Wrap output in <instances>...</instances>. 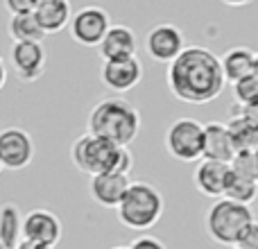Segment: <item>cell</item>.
I'll return each mask as SVG.
<instances>
[{
  "label": "cell",
  "instance_id": "35",
  "mask_svg": "<svg viewBox=\"0 0 258 249\" xmlns=\"http://www.w3.org/2000/svg\"><path fill=\"white\" fill-rule=\"evenodd\" d=\"M0 172H3V163H0Z\"/></svg>",
  "mask_w": 258,
  "mask_h": 249
},
{
  "label": "cell",
  "instance_id": "25",
  "mask_svg": "<svg viewBox=\"0 0 258 249\" xmlns=\"http://www.w3.org/2000/svg\"><path fill=\"white\" fill-rule=\"evenodd\" d=\"M238 249H258V222H249V227L242 231V236L236 242Z\"/></svg>",
  "mask_w": 258,
  "mask_h": 249
},
{
  "label": "cell",
  "instance_id": "6",
  "mask_svg": "<svg viewBox=\"0 0 258 249\" xmlns=\"http://www.w3.org/2000/svg\"><path fill=\"white\" fill-rule=\"evenodd\" d=\"M202 141H204V125L195 118H177L165 129L163 138L168 154L181 163L202 159Z\"/></svg>",
  "mask_w": 258,
  "mask_h": 249
},
{
  "label": "cell",
  "instance_id": "28",
  "mask_svg": "<svg viewBox=\"0 0 258 249\" xmlns=\"http://www.w3.org/2000/svg\"><path fill=\"white\" fill-rule=\"evenodd\" d=\"M251 127L258 132V102H251V104H245V107H233Z\"/></svg>",
  "mask_w": 258,
  "mask_h": 249
},
{
  "label": "cell",
  "instance_id": "5",
  "mask_svg": "<svg viewBox=\"0 0 258 249\" xmlns=\"http://www.w3.org/2000/svg\"><path fill=\"white\" fill-rule=\"evenodd\" d=\"M249 222H254L249 206L224 200V197L213 202V206L209 209L204 220L206 233L211 236V240L224 247H236L238 238L249 227Z\"/></svg>",
  "mask_w": 258,
  "mask_h": 249
},
{
  "label": "cell",
  "instance_id": "32",
  "mask_svg": "<svg viewBox=\"0 0 258 249\" xmlns=\"http://www.w3.org/2000/svg\"><path fill=\"white\" fill-rule=\"evenodd\" d=\"M251 75L258 80V52H254V71H251Z\"/></svg>",
  "mask_w": 258,
  "mask_h": 249
},
{
  "label": "cell",
  "instance_id": "20",
  "mask_svg": "<svg viewBox=\"0 0 258 249\" xmlns=\"http://www.w3.org/2000/svg\"><path fill=\"white\" fill-rule=\"evenodd\" d=\"M227 134L233 143V150L236 152H254L258 147V132L251 127L240 113L233 109L231 118L227 120Z\"/></svg>",
  "mask_w": 258,
  "mask_h": 249
},
{
  "label": "cell",
  "instance_id": "14",
  "mask_svg": "<svg viewBox=\"0 0 258 249\" xmlns=\"http://www.w3.org/2000/svg\"><path fill=\"white\" fill-rule=\"evenodd\" d=\"M98 50H100L102 61L136 57V52H138L136 32L127 25H109L107 34H104L102 41L98 43Z\"/></svg>",
  "mask_w": 258,
  "mask_h": 249
},
{
  "label": "cell",
  "instance_id": "26",
  "mask_svg": "<svg viewBox=\"0 0 258 249\" xmlns=\"http://www.w3.org/2000/svg\"><path fill=\"white\" fill-rule=\"evenodd\" d=\"M39 5V0H5V7L14 14H32Z\"/></svg>",
  "mask_w": 258,
  "mask_h": 249
},
{
  "label": "cell",
  "instance_id": "16",
  "mask_svg": "<svg viewBox=\"0 0 258 249\" xmlns=\"http://www.w3.org/2000/svg\"><path fill=\"white\" fill-rule=\"evenodd\" d=\"M236 150L227 134V127L222 122H209L204 125V141H202V159L206 161H220L227 163L233 159Z\"/></svg>",
  "mask_w": 258,
  "mask_h": 249
},
{
  "label": "cell",
  "instance_id": "12",
  "mask_svg": "<svg viewBox=\"0 0 258 249\" xmlns=\"http://www.w3.org/2000/svg\"><path fill=\"white\" fill-rule=\"evenodd\" d=\"M12 66L18 80L23 82H34L45 73V48L43 43H14L12 48Z\"/></svg>",
  "mask_w": 258,
  "mask_h": 249
},
{
  "label": "cell",
  "instance_id": "7",
  "mask_svg": "<svg viewBox=\"0 0 258 249\" xmlns=\"http://www.w3.org/2000/svg\"><path fill=\"white\" fill-rule=\"evenodd\" d=\"M68 25H71V36L77 43L86 45V48H93L107 34L111 21H109V14L102 7L89 5V7H82L77 14H73Z\"/></svg>",
  "mask_w": 258,
  "mask_h": 249
},
{
  "label": "cell",
  "instance_id": "15",
  "mask_svg": "<svg viewBox=\"0 0 258 249\" xmlns=\"http://www.w3.org/2000/svg\"><path fill=\"white\" fill-rule=\"evenodd\" d=\"M229 165L220 161H206L202 159L195 170V188L204 197L220 200L224 195V188L229 183Z\"/></svg>",
  "mask_w": 258,
  "mask_h": 249
},
{
  "label": "cell",
  "instance_id": "11",
  "mask_svg": "<svg viewBox=\"0 0 258 249\" xmlns=\"http://www.w3.org/2000/svg\"><path fill=\"white\" fill-rule=\"evenodd\" d=\"M100 77L102 84L113 93H127V91L136 89L143 80V64L138 57L127 59H111L104 61L100 68Z\"/></svg>",
  "mask_w": 258,
  "mask_h": 249
},
{
  "label": "cell",
  "instance_id": "4",
  "mask_svg": "<svg viewBox=\"0 0 258 249\" xmlns=\"http://www.w3.org/2000/svg\"><path fill=\"white\" fill-rule=\"evenodd\" d=\"M165 209L163 195L147 181H132L116 206L118 222L132 231H147L161 220Z\"/></svg>",
  "mask_w": 258,
  "mask_h": 249
},
{
  "label": "cell",
  "instance_id": "34",
  "mask_svg": "<svg viewBox=\"0 0 258 249\" xmlns=\"http://www.w3.org/2000/svg\"><path fill=\"white\" fill-rule=\"evenodd\" d=\"M113 249H129V247H113Z\"/></svg>",
  "mask_w": 258,
  "mask_h": 249
},
{
  "label": "cell",
  "instance_id": "18",
  "mask_svg": "<svg viewBox=\"0 0 258 249\" xmlns=\"http://www.w3.org/2000/svg\"><path fill=\"white\" fill-rule=\"evenodd\" d=\"M220 66H222L224 82L236 84L238 80L251 75L254 71V50H249L247 45H238L220 59Z\"/></svg>",
  "mask_w": 258,
  "mask_h": 249
},
{
  "label": "cell",
  "instance_id": "37",
  "mask_svg": "<svg viewBox=\"0 0 258 249\" xmlns=\"http://www.w3.org/2000/svg\"><path fill=\"white\" fill-rule=\"evenodd\" d=\"M231 249H238V247H231Z\"/></svg>",
  "mask_w": 258,
  "mask_h": 249
},
{
  "label": "cell",
  "instance_id": "17",
  "mask_svg": "<svg viewBox=\"0 0 258 249\" xmlns=\"http://www.w3.org/2000/svg\"><path fill=\"white\" fill-rule=\"evenodd\" d=\"M32 14H34L36 23L45 34H57L71 23L73 9L68 0H39V5Z\"/></svg>",
  "mask_w": 258,
  "mask_h": 249
},
{
  "label": "cell",
  "instance_id": "23",
  "mask_svg": "<svg viewBox=\"0 0 258 249\" xmlns=\"http://www.w3.org/2000/svg\"><path fill=\"white\" fill-rule=\"evenodd\" d=\"M229 170H231V174H236V177L258 181V165H256L254 152H236L233 159L229 161Z\"/></svg>",
  "mask_w": 258,
  "mask_h": 249
},
{
  "label": "cell",
  "instance_id": "13",
  "mask_svg": "<svg viewBox=\"0 0 258 249\" xmlns=\"http://www.w3.org/2000/svg\"><path fill=\"white\" fill-rule=\"evenodd\" d=\"M132 179L129 174H118V172H104V174H93L89 183L91 200L95 204L104 206V209H116L120 204L122 195L129 188Z\"/></svg>",
  "mask_w": 258,
  "mask_h": 249
},
{
  "label": "cell",
  "instance_id": "24",
  "mask_svg": "<svg viewBox=\"0 0 258 249\" xmlns=\"http://www.w3.org/2000/svg\"><path fill=\"white\" fill-rule=\"evenodd\" d=\"M233 86V98H236L238 107H245V104L258 102V80L254 75H247L242 80H238Z\"/></svg>",
  "mask_w": 258,
  "mask_h": 249
},
{
  "label": "cell",
  "instance_id": "9",
  "mask_svg": "<svg viewBox=\"0 0 258 249\" xmlns=\"http://www.w3.org/2000/svg\"><path fill=\"white\" fill-rule=\"evenodd\" d=\"M183 48H186L183 34L172 23H161V25H154L147 32L145 52H147V57L154 59V61L170 64Z\"/></svg>",
  "mask_w": 258,
  "mask_h": 249
},
{
  "label": "cell",
  "instance_id": "29",
  "mask_svg": "<svg viewBox=\"0 0 258 249\" xmlns=\"http://www.w3.org/2000/svg\"><path fill=\"white\" fill-rule=\"evenodd\" d=\"M16 249H54V247H48V245H39V242H30V240H21Z\"/></svg>",
  "mask_w": 258,
  "mask_h": 249
},
{
  "label": "cell",
  "instance_id": "10",
  "mask_svg": "<svg viewBox=\"0 0 258 249\" xmlns=\"http://www.w3.org/2000/svg\"><path fill=\"white\" fill-rule=\"evenodd\" d=\"M23 240L30 242H39V245H48V247H57L61 240V220L48 209H34L23 218Z\"/></svg>",
  "mask_w": 258,
  "mask_h": 249
},
{
  "label": "cell",
  "instance_id": "2",
  "mask_svg": "<svg viewBox=\"0 0 258 249\" xmlns=\"http://www.w3.org/2000/svg\"><path fill=\"white\" fill-rule=\"evenodd\" d=\"M141 132V113L125 98H104L91 109L89 132L91 136L104 138L118 147H127Z\"/></svg>",
  "mask_w": 258,
  "mask_h": 249
},
{
  "label": "cell",
  "instance_id": "22",
  "mask_svg": "<svg viewBox=\"0 0 258 249\" xmlns=\"http://www.w3.org/2000/svg\"><path fill=\"white\" fill-rule=\"evenodd\" d=\"M231 172V170H229ZM224 200L238 202V204L249 206L251 202L258 197V181H251V179H242L236 177V174H229V183L224 188Z\"/></svg>",
  "mask_w": 258,
  "mask_h": 249
},
{
  "label": "cell",
  "instance_id": "8",
  "mask_svg": "<svg viewBox=\"0 0 258 249\" xmlns=\"http://www.w3.org/2000/svg\"><path fill=\"white\" fill-rule=\"evenodd\" d=\"M34 159V141L21 127L0 129V163L7 170H23Z\"/></svg>",
  "mask_w": 258,
  "mask_h": 249
},
{
  "label": "cell",
  "instance_id": "33",
  "mask_svg": "<svg viewBox=\"0 0 258 249\" xmlns=\"http://www.w3.org/2000/svg\"><path fill=\"white\" fill-rule=\"evenodd\" d=\"M254 156H256V165H258V147L254 150Z\"/></svg>",
  "mask_w": 258,
  "mask_h": 249
},
{
  "label": "cell",
  "instance_id": "21",
  "mask_svg": "<svg viewBox=\"0 0 258 249\" xmlns=\"http://www.w3.org/2000/svg\"><path fill=\"white\" fill-rule=\"evenodd\" d=\"M7 32L14 39V43H27V41L30 43H41L45 39V32L36 23L34 14H14L9 18Z\"/></svg>",
  "mask_w": 258,
  "mask_h": 249
},
{
  "label": "cell",
  "instance_id": "30",
  "mask_svg": "<svg viewBox=\"0 0 258 249\" xmlns=\"http://www.w3.org/2000/svg\"><path fill=\"white\" fill-rule=\"evenodd\" d=\"M5 82H7V68H5L3 59H0V89L5 86Z\"/></svg>",
  "mask_w": 258,
  "mask_h": 249
},
{
  "label": "cell",
  "instance_id": "31",
  "mask_svg": "<svg viewBox=\"0 0 258 249\" xmlns=\"http://www.w3.org/2000/svg\"><path fill=\"white\" fill-rule=\"evenodd\" d=\"M224 5H231V7H242V5H249L251 0H222Z\"/></svg>",
  "mask_w": 258,
  "mask_h": 249
},
{
  "label": "cell",
  "instance_id": "19",
  "mask_svg": "<svg viewBox=\"0 0 258 249\" xmlns=\"http://www.w3.org/2000/svg\"><path fill=\"white\" fill-rule=\"evenodd\" d=\"M23 215L14 202H5L0 206V245L5 249H16L23 240Z\"/></svg>",
  "mask_w": 258,
  "mask_h": 249
},
{
  "label": "cell",
  "instance_id": "36",
  "mask_svg": "<svg viewBox=\"0 0 258 249\" xmlns=\"http://www.w3.org/2000/svg\"><path fill=\"white\" fill-rule=\"evenodd\" d=\"M0 249H5V247H3V245H0Z\"/></svg>",
  "mask_w": 258,
  "mask_h": 249
},
{
  "label": "cell",
  "instance_id": "1",
  "mask_svg": "<svg viewBox=\"0 0 258 249\" xmlns=\"http://www.w3.org/2000/svg\"><path fill=\"white\" fill-rule=\"evenodd\" d=\"M224 84L220 57L202 45H186L168 66V89L179 102H213Z\"/></svg>",
  "mask_w": 258,
  "mask_h": 249
},
{
  "label": "cell",
  "instance_id": "27",
  "mask_svg": "<svg viewBox=\"0 0 258 249\" xmlns=\"http://www.w3.org/2000/svg\"><path fill=\"white\" fill-rule=\"evenodd\" d=\"M129 249H165V245L154 236H138L132 245H127Z\"/></svg>",
  "mask_w": 258,
  "mask_h": 249
},
{
  "label": "cell",
  "instance_id": "3",
  "mask_svg": "<svg viewBox=\"0 0 258 249\" xmlns=\"http://www.w3.org/2000/svg\"><path fill=\"white\" fill-rule=\"evenodd\" d=\"M71 159L80 172L91 174V177L104 172L129 174L134 168V159L127 147H118L104 138L91 136V134L75 138L71 147Z\"/></svg>",
  "mask_w": 258,
  "mask_h": 249
}]
</instances>
